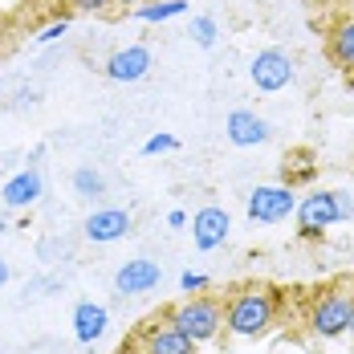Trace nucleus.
Returning <instances> with one entry per match:
<instances>
[{"label": "nucleus", "instance_id": "f257e3e1", "mask_svg": "<svg viewBox=\"0 0 354 354\" xmlns=\"http://www.w3.org/2000/svg\"><path fill=\"white\" fill-rule=\"evenodd\" d=\"M277 322V289L269 285H245L224 306V330L232 338H261Z\"/></svg>", "mask_w": 354, "mask_h": 354}, {"label": "nucleus", "instance_id": "f03ea898", "mask_svg": "<svg viewBox=\"0 0 354 354\" xmlns=\"http://www.w3.org/2000/svg\"><path fill=\"white\" fill-rule=\"evenodd\" d=\"M167 322L176 326L179 334H187L196 346H204V342H212L216 334L224 330V306L216 301V297H183L176 301L171 310H167Z\"/></svg>", "mask_w": 354, "mask_h": 354}, {"label": "nucleus", "instance_id": "7ed1b4c3", "mask_svg": "<svg viewBox=\"0 0 354 354\" xmlns=\"http://www.w3.org/2000/svg\"><path fill=\"white\" fill-rule=\"evenodd\" d=\"M351 310H354V289L351 285H338V289H326L310 301V334L330 342V338H342L351 330Z\"/></svg>", "mask_w": 354, "mask_h": 354}, {"label": "nucleus", "instance_id": "20e7f679", "mask_svg": "<svg viewBox=\"0 0 354 354\" xmlns=\"http://www.w3.org/2000/svg\"><path fill=\"white\" fill-rule=\"evenodd\" d=\"M245 212L257 224H281V220H289V212H297V196L289 183H261L248 192Z\"/></svg>", "mask_w": 354, "mask_h": 354}, {"label": "nucleus", "instance_id": "39448f33", "mask_svg": "<svg viewBox=\"0 0 354 354\" xmlns=\"http://www.w3.org/2000/svg\"><path fill=\"white\" fill-rule=\"evenodd\" d=\"M248 77H252V86L265 90V94L285 90V86L293 82V57L281 53V49H261V53L252 57V66H248Z\"/></svg>", "mask_w": 354, "mask_h": 354}, {"label": "nucleus", "instance_id": "423d86ee", "mask_svg": "<svg viewBox=\"0 0 354 354\" xmlns=\"http://www.w3.org/2000/svg\"><path fill=\"white\" fill-rule=\"evenodd\" d=\"M330 224H338V204H334V192H314L306 200H297V232L306 241L322 236Z\"/></svg>", "mask_w": 354, "mask_h": 354}, {"label": "nucleus", "instance_id": "0eeeda50", "mask_svg": "<svg viewBox=\"0 0 354 354\" xmlns=\"http://www.w3.org/2000/svg\"><path fill=\"white\" fill-rule=\"evenodd\" d=\"M139 354H196V342L163 318V322H151L139 334Z\"/></svg>", "mask_w": 354, "mask_h": 354}, {"label": "nucleus", "instance_id": "6e6552de", "mask_svg": "<svg viewBox=\"0 0 354 354\" xmlns=\"http://www.w3.org/2000/svg\"><path fill=\"white\" fill-rule=\"evenodd\" d=\"M163 281V269L151 261V257H135V261H127L118 273H114V289L122 293V297H135V293H151L155 285Z\"/></svg>", "mask_w": 354, "mask_h": 354}, {"label": "nucleus", "instance_id": "1a4fd4ad", "mask_svg": "<svg viewBox=\"0 0 354 354\" xmlns=\"http://www.w3.org/2000/svg\"><path fill=\"white\" fill-rule=\"evenodd\" d=\"M228 212L224 208H216V204H208V208H200V212L192 216V241H196V248L200 252H212V248H220L224 241H228Z\"/></svg>", "mask_w": 354, "mask_h": 354}, {"label": "nucleus", "instance_id": "9d476101", "mask_svg": "<svg viewBox=\"0 0 354 354\" xmlns=\"http://www.w3.org/2000/svg\"><path fill=\"white\" fill-rule=\"evenodd\" d=\"M147 70H151V49L147 45H127V49L110 53L106 62L110 82H139V77H147Z\"/></svg>", "mask_w": 354, "mask_h": 354}, {"label": "nucleus", "instance_id": "9b49d317", "mask_svg": "<svg viewBox=\"0 0 354 354\" xmlns=\"http://www.w3.org/2000/svg\"><path fill=\"white\" fill-rule=\"evenodd\" d=\"M106 326H110V314H106V306H98V301H77L73 306V338L77 342H98L102 334H106Z\"/></svg>", "mask_w": 354, "mask_h": 354}, {"label": "nucleus", "instance_id": "f8f14e48", "mask_svg": "<svg viewBox=\"0 0 354 354\" xmlns=\"http://www.w3.org/2000/svg\"><path fill=\"white\" fill-rule=\"evenodd\" d=\"M269 139V122L252 110H232L228 114V142L232 147H261Z\"/></svg>", "mask_w": 354, "mask_h": 354}, {"label": "nucleus", "instance_id": "ddd939ff", "mask_svg": "<svg viewBox=\"0 0 354 354\" xmlns=\"http://www.w3.org/2000/svg\"><path fill=\"white\" fill-rule=\"evenodd\" d=\"M127 232H131V212H122V208H102V212H94L86 220V236L94 245H110Z\"/></svg>", "mask_w": 354, "mask_h": 354}, {"label": "nucleus", "instance_id": "4468645a", "mask_svg": "<svg viewBox=\"0 0 354 354\" xmlns=\"http://www.w3.org/2000/svg\"><path fill=\"white\" fill-rule=\"evenodd\" d=\"M0 200L8 204V208H29L41 200V171H17V176L8 179L4 187H0Z\"/></svg>", "mask_w": 354, "mask_h": 354}, {"label": "nucleus", "instance_id": "2eb2a0df", "mask_svg": "<svg viewBox=\"0 0 354 354\" xmlns=\"http://www.w3.org/2000/svg\"><path fill=\"white\" fill-rule=\"evenodd\" d=\"M326 53H330V62H334L338 70L354 73V17H346V21H338V25H334Z\"/></svg>", "mask_w": 354, "mask_h": 354}, {"label": "nucleus", "instance_id": "dca6fc26", "mask_svg": "<svg viewBox=\"0 0 354 354\" xmlns=\"http://www.w3.org/2000/svg\"><path fill=\"white\" fill-rule=\"evenodd\" d=\"M187 12V0H151V4H139V21L147 25H163L171 17H183Z\"/></svg>", "mask_w": 354, "mask_h": 354}, {"label": "nucleus", "instance_id": "f3484780", "mask_svg": "<svg viewBox=\"0 0 354 354\" xmlns=\"http://www.w3.org/2000/svg\"><path fill=\"white\" fill-rule=\"evenodd\" d=\"M73 192L86 196V200H98V196L106 192V179L98 176L94 167H77V171H73Z\"/></svg>", "mask_w": 354, "mask_h": 354}, {"label": "nucleus", "instance_id": "a211bd4d", "mask_svg": "<svg viewBox=\"0 0 354 354\" xmlns=\"http://www.w3.org/2000/svg\"><path fill=\"white\" fill-rule=\"evenodd\" d=\"M216 33H220V29H216L212 17H196V21H192V41H196V45H204V49L216 45Z\"/></svg>", "mask_w": 354, "mask_h": 354}, {"label": "nucleus", "instance_id": "6ab92c4d", "mask_svg": "<svg viewBox=\"0 0 354 354\" xmlns=\"http://www.w3.org/2000/svg\"><path fill=\"white\" fill-rule=\"evenodd\" d=\"M179 139L176 135H151V139L142 142V155H167V151H176Z\"/></svg>", "mask_w": 354, "mask_h": 354}, {"label": "nucleus", "instance_id": "aec40b11", "mask_svg": "<svg viewBox=\"0 0 354 354\" xmlns=\"http://www.w3.org/2000/svg\"><path fill=\"white\" fill-rule=\"evenodd\" d=\"M70 33V17H57V21H49L41 33H37V45H45V41H57V37Z\"/></svg>", "mask_w": 354, "mask_h": 354}, {"label": "nucleus", "instance_id": "412c9836", "mask_svg": "<svg viewBox=\"0 0 354 354\" xmlns=\"http://www.w3.org/2000/svg\"><path fill=\"white\" fill-rule=\"evenodd\" d=\"M77 12H94V17H102V12H110L114 8V0H70Z\"/></svg>", "mask_w": 354, "mask_h": 354}, {"label": "nucleus", "instance_id": "4be33fe9", "mask_svg": "<svg viewBox=\"0 0 354 354\" xmlns=\"http://www.w3.org/2000/svg\"><path fill=\"white\" fill-rule=\"evenodd\" d=\"M179 289H183V293H200V289H208V277H204V273H183V277H179Z\"/></svg>", "mask_w": 354, "mask_h": 354}, {"label": "nucleus", "instance_id": "5701e85b", "mask_svg": "<svg viewBox=\"0 0 354 354\" xmlns=\"http://www.w3.org/2000/svg\"><path fill=\"white\" fill-rule=\"evenodd\" d=\"M334 204H338V220H354V196L351 192H334Z\"/></svg>", "mask_w": 354, "mask_h": 354}, {"label": "nucleus", "instance_id": "b1692460", "mask_svg": "<svg viewBox=\"0 0 354 354\" xmlns=\"http://www.w3.org/2000/svg\"><path fill=\"white\" fill-rule=\"evenodd\" d=\"M167 224H171V228H183V224H187V216L176 208V212H167Z\"/></svg>", "mask_w": 354, "mask_h": 354}, {"label": "nucleus", "instance_id": "393cba45", "mask_svg": "<svg viewBox=\"0 0 354 354\" xmlns=\"http://www.w3.org/2000/svg\"><path fill=\"white\" fill-rule=\"evenodd\" d=\"M8 281V261H0V285Z\"/></svg>", "mask_w": 354, "mask_h": 354}, {"label": "nucleus", "instance_id": "a878e982", "mask_svg": "<svg viewBox=\"0 0 354 354\" xmlns=\"http://www.w3.org/2000/svg\"><path fill=\"white\" fill-rule=\"evenodd\" d=\"M114 4H139V0H114Z\"/></svg>", "mask_w": 354, "mask_h": 354}, {"label": "nucleus", "instance_id": "bb28decb", "mask_svg": "<svg viewBox=\"0 0 354 354\" xmlns=\"http://www.w3.org/2000/svg\"><path fill=\"white\" fill-rule=\"evenodd\" d=\"M346 334H354V310H351V330H346Z\"/></svg>", "mask_w": 354, "mask_h": 354}]
</instances>
